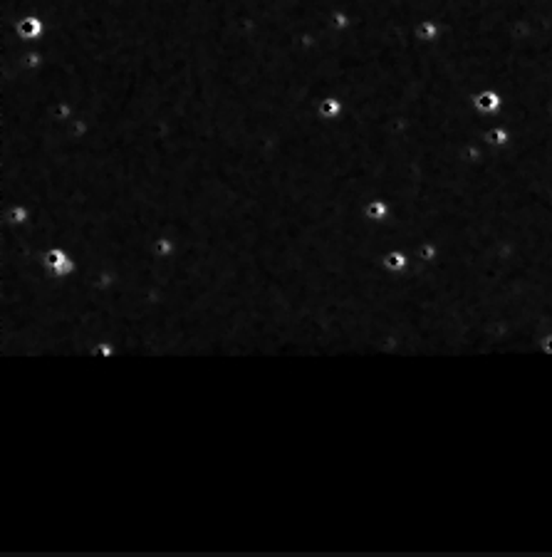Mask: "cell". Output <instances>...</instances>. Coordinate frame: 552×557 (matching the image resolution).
Masks as SVG:
<instances>
[{"label":"cell","instance_id":"obj_4","mask_svg":"<svg viewBox=\"0 0 552 557\" xmlns=\"http://www.w3.org/2000/svg\"><path fill=\"white\" fill-rule=\"evenodd\" d=\"M367 214L369 216H384V203H369V208H367Z\"/></svg>","mask_w":552,"mask_h":557},{"label":"cell","instance_id":"obj_3","mask_svg":"<svg viewBox=\"0 0 552 557\" xmlns=\"http://www.w3.org/2000/svg\"><path fill=\"white\" fill-rule=\"evenodd\" d=\"M498 104V97L495 95H481V100H478V107H483V109H491V107H495Z\"/></svg>","mask_w":552,"mask_h":557},{"label":"cell","instance_id":"obj_2","mask_svg":"<svg viewBox=\"0 0 552 557\" xmlns=\"http://www.w3.org/2000/svg\"><path fill=\"white\" fill-rule=\"evenodd\" d=\"M339 100H334V97H327V100H322V104H320V114L325 119H334L339 114Z\"/></svg>","mask_w":552,"mask_h":557},{"label":"cell","instance_id":"obj_1","mask_svg":"<svg viewBox=\"0 0 552 557\" xmlns=\"http://www.w3.org/2000/svg\"><path fill=\"white\" fill-rule=\"evenodd\" d=\"M15 30H18V35L25 37V40H35L42 32V20L37 18V15H25V18L18 20Z\"/></svg>","mask_w":552,"mask_h":557},{"label":"cell","instance_id":"obj_5","mask_svg":"<svg viewBox=\"0 0 552 557\" xmlns=\"http://www.w3.org/2000/svg\"><path fill=\"white\" fill-rule=\"evenodd\" d=\"M386 263H389L392 267H399L404 261H401V255H389V261H386Z\"/></svg>","mask_w":552,"mask_h":557}]
</instances>
